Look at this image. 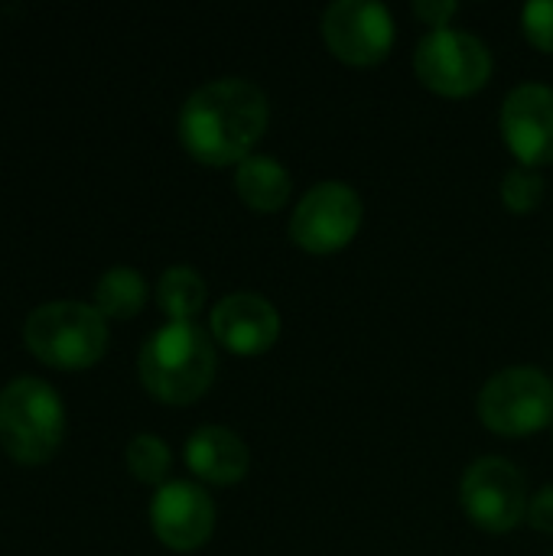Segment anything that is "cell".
<instances>
[{
	"instance_id": "1",
	"label": "cell",
	"mask_w": 553,
	"mask_h": 556,
	"mask_svg": "<svg viewBox=\"0 0 553 556\" xmlns=\"http://www.w3.org/2000/svg\"><path fill=\"white\" fill-rule=\"evenodd\" d=\"M271 124V98L251 78H215L199 85L179 108V140L199 163L238 166Z\"/></svg>"
},
{
	"instance_id": "2",
	"label": "cell",
	"mask_w": 553,
	"mask_h": 556,
	"mask_svg": "<svg viewBox=\"0 0 553 556\" xmlns=\"http://www.w3.org/2000/svg\"><path fill=\"white\" fill-rule=\"evenodd\" d=\"M137 368L156 401L192 404L215 378V345L196 323H166L143 342Z\"/></svg>"
},
{
	"instance_id": "3",
	"label": "cell",
	"mask_w": 553,
	"mask_h": 556,
	"mask_svg": "<svg viewBox=\"0 0 553 556\" xmlns=\"http://www.w3.org/2000/svg\"><path fill=\"white\" fill-rule=\"evenodd\" d=\"M23 342L42 365L81 371L101 362L108 349V319L91 303L52 300L26 316Z\"/></svg>"
},
{
	"instance_id": "4",
	"label": "cell",
	"mask_w": 553,
	"mask_h": 556,
	"mask_svg": "<svg viewBox=\"0 0 553 556\" xmlns=\"http://www.w3.org/2000/svg\"><path fill=\"white\" fill-rule=\"evenodd\" d=\"M65 440V407L39 378H16L0 391V446L20 466H42Z\"/></svg>"
},
{
	"instance_id": "5",
	"label": "cell",
	"mask_w": 553,
	"mask_h": 556,
	"mask_svg": "<svg viewBox=\"0 0 553 556\" xmlns=\"http://www.w3.org/2000/svg\"><path fill=\"white\" fill-rule=\"evenodd\" d=\"M479 417L502 437L538 433L553 420V384L541 368L515 365L486 381L479 391Z\"/></svg>"
},
{
	"instance_id": "6",
	"label": "cell",
	"mask_w": 553,
	"mask_h": 556,
	"mask_svg": "<svg viewBox=\"0 0 553 556\" xmlns=\"http://www.w3.org/2000/svg\"><path fill=\"white\" fill-rule=\"evenodd\" d=\"M414 72L427 88L450 98H463L489 81L492 52L476 33L453 26L430 29L414 49Z\"/></svg>"
},
{
	"instance_id": "7",
	"label": "cell",
	"mask_w": 553,
	"mask_h": 556,
	"mask_svg": "<svg viewBox=\"0 0 553 556\" xmlns=\"http://www.w3.org/2000/svg\"><path fill=\"white\" fill-rule=\"evenodd\" d=\"M460 502L473 525L492 534L512 531L528 515V482L525 472L502 456H482L463 472Z\"/></svg>"
},
{
	"instance_id": "8",
	"label": "cell",
	"mask_w": 553,
	"mask_h": 556,
	"mask_svg": "<svg viewBox=\"0 0 553 556\" xmlns=\"http://www.w3.org/2000/svg\"><path fill=\"white\" fill-rule=\"evenodd\" d=\"M362 212V195L349 182H316L290 215V238L310 254H332L359 235Z\"/></svg>"
},
{
	"instance_id": "9",
	"label": "cell",
	"mask_w": 553,
	"mask_h": 556,
	"mask_svg": "<svg viewBox=\"0 0 553 556\" xmlns=\"http://www.w3.org/2000/svg\"><path fill=\"white\" fill-rule=\"evenodd\" d=\"M323 39L342 62L372 65L394 42V16L378 0H336L323 13Z\"/></svg>"
},
{
	"instance_id": "10",
	"label": "cell",
	"mask_w": 553,
	"mask_h": 556,
	"mask_svg": "<svg viewBox=\"0 0 553 556\" xmlns=\"http://www.w3.org/2000/svg\"><path fill=\"white\" fill-rule=\"evenodd\" d=\"M150 528L176 554L199 551L215 531V505L196 482H166L150 502Z\"/></svg>"
},
{
	"instance_id": "11",
	"label": "cell",
	"mask_w": 553,
	"mask_h": 556,
	"mask_svg": "<svg viewBox=\"0 0 553 556\" xmlns=\"http://www.w3.org/2000/svg\"><path fill=\"white\" fill-rule=\"evenodd\" d=\"M502 137L521 166L553 163V88L541 81L515 85L502 104Z\"/></svg>"
},
{
	"instance_id": "12",
	"label": "cell",
	"mask_w": 553,
	"mask_h": 556,
	"mask_svg": "<svg viewBox=\"0 0 553 556\" xmlns=\"http://www.w3.org/2000/svg\"><path fill=\"white\" fill-rule=\"evenodd\" d=\"M212 336L235 355H261L280 336V313L261 293H228L212 309Z\"/></svg>"
},
{
	"instance_id": "13",
	"label": "cell",
	"mask_w": 553,
	"mask_h": 556,
	"mask_svg": "<svg viewBox=\"0 0 553 556\" xmlns=\"http://www.w3.org/2000/svg\"><path fill=\"white\" fill-rule=\"evenodd\" d=\"M186 466L202 482L231 485V482L244 479V472L251 466V453L235 430L209 424V427H199L186 440Z\"/></svg>"
},
{
	"instance_id": "14",
	"label": "cell",
	"mask_w": 553,
	"mask_h": 556,
	"mask_svg": "<svg viewBox=\"0 0 553 556\" xmlns=\"http://www.w3.org/2000/svg\"><path fill=\"white\" fill-rule=\"evenodd\" d=\"M290 169L271 153H251L235 166V192L254 212H277L290 199Z\"/></svg>"
},
{
	"instance_id": "15",
	"label": "cell",
	"mask_w": 553,
	"mask_h": 556,
	"mask_svg": "<svg viewBox=\"0 0 553 556\" xmlns=\"http://www.w3.org/2000/svg\"><path fill=\"white\" fill-rule=\"evenodd\" d=\"M147 303V280L134 267H111L95 287V309L104 319H134Z\"/></svg>"
},
{
	"instance_id": "16",
	"label": "cell",
	"mask_w": 553,
	"mask_h": 556,
	"mask_svg": "<svg viewBox=\"0 0 553 556\" xmlns=\"http://www.w3.org/2000/svg\"><path fill=\"white\" fill-rule=\"evenodd\" d=\"M156 303L169 323H192V316L205 306V280L186 264L166 267L156 283Z\"/></svg>"
},
{
	"instance_id": "17",
	"label": "cell",
	"mask_w": 553,
	"mask_h": 556,
	"mask_svg": "<svg viewBox=\"0 0 553 556\" xmlns=\"http://www.w3.org/2000/svg\"><path fill=\"white\" fill-rule=\"evenodd\" d=\"M124 459H127V469L134 472V479H140L147 485H160L166 479V472H169V463H173L169 446L160 437H153V433L134 437L127 443Z\"/></svg>"
},
{
	"instance_id": "18",
	"label": "cell",
	"mask_w": 553,
	"mask_h": 556,
	"mask_svg": "<svg viewBox=\"0 0 553 556\" xmlns=\"http://www.w3.org/2000/svg\"><path fill=\"white\" fill-rule=\"evenodd\" d=\"M544 179L535 166H515L502 179V202L518 215L535 212L544 202Z\"/></svg>"
},
{
	"instance_id": "19",
	"label": "cell",
	"mask_w": 553,
	"mask_h": 556,
	"mask_svg": "<svg viewBox=\"0 0 553 556\" xmlns=\"http://www.w3.org/2000/svg\"><path fill=\"white\" fill-rule=\"evenodd\" d=\"M521 29L538 49L553 52V0H531L521 10Z\"/></svg>"
},
{
	"instance_id": "20",
	"label": "cell",
	"mask_w": 553,
	"mask_h": 556,
	"mask_svg": "<svg viewBox=\"0 0 553 556\" xmlns=\"http://www.w3.org/2000/svg\"><path fill=\"white\" fill-rule=\"evenodd\" d=\"M414 13L420 20H427L433 29H443V26H450V16L460 13V3L456 0H417Z\"/></svg>"
},
{
	"instance_id": "21",
	"label": "cell",
	"mask_w": 553,
	"mask_h": 556,
	"mask_svg": "<svg viewBox=\"0 0 553 556\" xmlns=\"http://www.w3.org/2000/svg\"><path fill=\"white\" fill-rule=\"evenodd\" d=\"M528 521L538 531L553 534V485H544L541 492L531 495V502H528Z\"/></svg>"
}]
</instances>
